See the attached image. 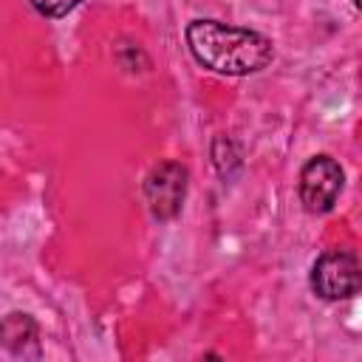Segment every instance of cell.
<instances>
[{"mask_svg": "<svg viewBox=\"0 0 362 362\" xmlns=\"http://www.w3.org/2000/svg\"><path fill=\"white\" fill-rule=\"evenodd\" d=\"M184 37L195 62L215 74L249 76L274 59V45L269 37L221 20H192Z\"/></svg>", "mask_w": 362, "mask_h": 362, "instance_id": "obj_1", "label": "cell"}, {"mask_svg": "<svg viewBox=\"0 0 362 362\" xmlns=\"http://www.w3.org/2000/svg\"><path fill=\"white\" fill-rule=\"evenodd\" d=\"M345 173L337 158L331 156H314L300 173V201L308 212L322 215L334 209L339 192H342Z\"/></svg>", "mask_w": 362, "mask_h": 362, "instance_id": "obj_3", "label": "cell"}, {"mask_svg": "<svg viewBox=\"0 0 362 362\" xmlns=\"http://www.w3.org/2000/svg\"><path fill=\"white\" fill-rule=\"evenodd\" d=\"M31 6H34L42 17H65L71 8L79 6V0H31Z\"/></svg>", "mask_w": 362, "mask_h": 362, "instance_id": "obj_6", "label": "cell"}, {"mask_svg": "<svg viewBox=\"0 0 362 362\" xmlns=\"http://www.w3.org/2000/svg\"><path fill=\"white\" fill-rule=\"evenodd\" d=\"M0 345L14 354V356H40V328L37 322L23 314V311H11L0 320Z\"/></svg>", "mask_w": 362, "mask_h": 362, "instance_id": "obj_5", "label": "cell"}, {"mask_svg": "<svg viewBox=\"0 0 362 362\" xmlns=\"http://www.w3.org/2000/svg\"><path fill=\"white\" fill-rule=\"evenodd\" d=\"M362 286L359 257L348 249H331L317 257L311 269V288L322 300H348Z\"/></svg>", "mask_w": 362, "mask_h": 362, "instance_id": "obj_2", "label": "cell"}, {"mask_svg": "<svg viewBox=\"0 0 362 362\" xmlns=\"http://www.w3.org/2000/svg\"><path fill=\"white\" fill-rule=\"evenodd\" d=\"M187 195V167L178 161H161L156 164L144 178V201L158 221H173Z\"/></svg>", "mask_w": 362, "mask_h": 362, "instance_id": "obj_4", "label": "cell"}]
</instances>
